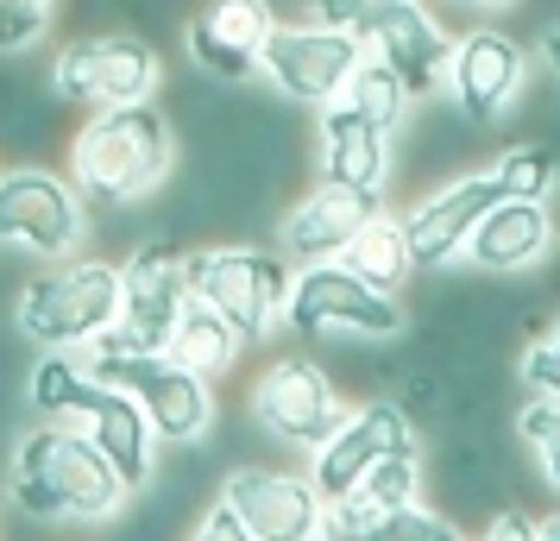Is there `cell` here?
Returning a JSON list of instances; mask_svg holds the SVG:
<instances>
[{
  "label": "cell",
  "mask_w": 560,
  "mask_h": 541,
  "mask_svg": "<svg viewBox=\"0 0 560 541\" xmlns=\"http://www.w3.org/2000/svg\"><path fill=\"white\" fill-rule=\"evenodd\" d=\"M7 497L32 522L102 529L114 516H127L132 485L114 472V460L82 422H32L13 435V454H7Z\"/></svg>",
  "instance_id": "cell-1"
},
{
  "label": "cell",
  "mask_w": 560,
  "mask_h": 541,
  "mask_svg": "<svg viewBox=\"0 0 560 541\" xmlns=\"http://www.w3.org/2000/svg\"><path fill=\"white\" fill-rule=\"evenodd\" d=\"M63 170L77 177L89 208H145L177 177V120L158 102L95 107L63 145Z\"/></svg>",
  "instance_id": "cell-2"
},
{
  "label": "cell",
  "mask_w": 560,
  "mask_h": 541,
  "mask_svg": "<svg viewBox=\"0 0 560 541\" xmlns=\"http://www.w3.org/2000/svg\"><path fill=\"white\" fill-rule=\"evenodd\" d=\"M120 303H127V278H120V258L107 252H70L38 264L26 284H20V303H13V321L32 346H70V353H89L95 340H107L120 328Z\"/></svg>",
  "instance_id": "cell-3"
},
{
  "label": "cell",
  "mask_w": 560,
  "mask_h": 541,
  "mask_svg": "<svg viewBox=\"0 0 560 541\" xmlns=\"http://www.w3.org/2000/svg\"><path fill=\"white\" fill-rule=\"evenodd\" d=\"M89 221H95V208L70 170L38 164V157L0 164V246L7 252H20L26 264L70 258L89 246Z\"/></svg>",
  "instance_id": "cell-4"
},
{
  "label": "cell",
  "mask_w": 560,
  "mask_h": 541,
  "mask_svg": "<svg viewBox=\"0 0 560 541\" xmlns=\"http://www.w3.org/2000/svg\"><path fill=\"white\" fill-rule=\"evenodd\" d=\"M89 365L102 372L107 385L139 397V410L152 415L164 447H202L214 435V415H221L214 378H202L196 365L171 360V353H152V346H120V340H95Z\"/></svg>",
  "instance_id": "cell-5"
},
{
  "label": "cell",
  "mask_w": 560,
  "mask_h": 541,
  "mask_svg": "<svg viewBox=\"0 0 560 541\" xmlns=\"http://www.w3.org/2000/svg\"><path fill=\"white\" fill-rule=\"evenodd\" d=\"M45 82H51V95L70 114L158 102V89H164V51L145 32H77V38H63L51 51Z\"/></svg>",
  "instance_id": "cell-6"
},
{
  "label": "cell",
  "mask_w": 560,
  "mask_h": 541,
  "mask_svg": "<svg viewBox=\"0 0 560 541\" xmlns=\"http://www.w3.org/2000/svg\"><path fill=\"white\" fill-rule=\"evenodd\" d=\"M296 258L283 246H253V239H221V246H189V296L221 309L246 340H265L283 328Z\"/></svg>",
  "instance_id": "cell-7"
},
{
  "label": "cell",
  "mask_w": 560,
  "mask_h": 541,
  "mask_svg": "<svg viewBox=\"0 0 560 541\" xmlns=\"http://www.w3.org/2000/svg\"><path fill=\"white\" fill-rule=\"evenodd\" d=\"M283 328L303 340H322V334L404 340L409 309H404V290H384L372 278H359L347 258H315V264H296V278H290Z\"/></svg>",
  "instance_id": "cell-8"
},
{
  "label": "cell",
  "mask_w": 560,
  "mask_h": 541,
  "mask_svg": "<svg viewBox=\"0 0 560 541\" xmlns=\"http://www.w3.org/2000/svg\"><path fill=\"white\" fill-rule=\"evenodd\" d=\"M359 57H365V45H359L353 26L278 20L271 45H265V63H258V77L271 82V95H278L283 107H308V114H322L328 102L347 95Z\"/></svg>",
  "instance_id": "cell-9"
},
{
  "label": "cell",
  "mask_w": 560,
  "mask_h": 541,
  "mask_svg": "<svg viewBox=\"0 0 560 541\" xmlns=\"http://www.w3.org/2000/svg\"><path fill=\"white\" fill-rule=\"evenodd\" d=\"M246 410H253V422L278 440V447L315 454V447L347 422V397H340V385L328 378L322 360H308V353H278V360L253 378Z\"/></svg>",
  "instance_id": "cell-10"
},
{
  "label": "cell",
  "mask_w": 560,
  "mask_h": 541,
  "mask_svg": "<svg viewBox=\"0 0 560 541\" xmlns=\"http://www.w3.org/2000/svg\"><path fill=\"white\" fill-rule=\"evenodd\" d=\"M120 278H127V303H120V328L107 340L164 353L189 309V246L177 233H145L120 252Z\"/></svg>",
  "instance_id": "cell-11"
},
{
  "label": "cell",
  "mask_w": 560,
  "mask_h": 541,
  "mask_svg": "<svg viewBox=\"0 0 560 541\" xmlns=\"http://www.w3.org/2000/svg\"><path fill=\"white\" fill-rule=\"evenodd\" d=\"M221 497L240 510V522H246L253 541H315V536H328V497H322V485H315V472L240 460V466L221 472Z\"/></svg>",
  "instance_id": "cell-12"
},
{
  "label": "cell",
  "mask_w": 560,
  "mask_h": 541,
  "mask_svg": "<svg viewBox=\"0 0 560 541\" xmlns=\"http://www.w3.org/2000/svg\"><path fill=\"white\" fill-rule=\"evenodd\" d=\"M353 32H359V45L372 57H384L422 102L429 95H447L454 38L441 32V20H434L422 0H359Z\"/></svg>",
  "instance_id": "cell-13"
},
{
  "label": "cell",
  "mask_w": 560,
  "mask_h": 541,
  "mask_svg": "<svg viewBox=\"0 0 560 541\" xmlns=\"http://www.w3.org/2000/svg\"><path fill=\"white\" fill-rule=\"evenodd\" d=\"M271 32H278V0H196L183 20V51L189 70L246 89L265 63Z\"/></svg>",
  "instance_id": "cell-14"
},
{
  "label": "cell",
  "mask_w": 560,
  "mask_h": 541,
  "mask_svg": "<svg viewBox=\"0 0 560 541\" xmlns=\"http://www.w3.org/2000/svg\"><path fill=\"white\" fill-rule=\"evenodd\" d=\"M397 447H422L416 415L404 410V397H372V403L347 410V422H340L315 454H308V472H315L322 497L334 504V497L359 491V479H365L384 454H397Z\"/></svg>",
  "instance_id": "cell-15"
},
{
  "label": "cell",
  "mask_w": 560,
  "mask_h": 541,
  "mask_svg": "<svg viewBox=\"0 0 560 541\" xmlns=\"http://www.w3.org/2000/svg\"><path fill=\"white\" fill-rule=\"evenodd\" d=\"M523 82H529V51H523V38H510L504 26H472L466 38H454L447 102H454L472 127L504 120L510 107L523 102Z\"/></svg>",
  "instance_id": "cell-16"
},
{
  "label": "cell",
  "mask_w": 560,
  "mask_h": 541,
  "mask_svg": "<svg viewBox=\"0 0 560 541\" xmlns=\"http://www.w3.org/2000/svg\"><path fill=\"white\" fill-rule=\"evenodd\" d=\"M384 208V189H353V183L322 177L308 196L278 214V246L296 264H315V258H347V246L359 239V227Z\"/></svg>",
  "instance_id": "cell-17"
},
{
  "label": "cell",
  "mask_w": 560,
  "mask_h": 541,
  "mask_svg": "<svg viewBox=\"0 0 560 541\" xmlns=\"http://www.w3.org/2000/svg\"><path fill=\"white\" fill-rule=\"evenodd\" d=\"M491 202H504V183L491 177V170H472V177H447L416 208H404V233H409V252H416V271H441L447 258L466 252V239H472V227L485 221Z\"/></svg>",
  "instance_id": "cell-18"
},
{
  "label": "cell",
  "mask_w": 560,
  "mask_h": 541,
  "mask_svg": "<svg viewBox=\"0 0 560 541\" xmlns=\"http://www.w3.org/2000/svg\"><path fill=\"white\" fill-rule=\"evenodd\" d=\"M555 252V208L548 196H504L485 208V221L466 239V258L485 278H523Z\"/></svg>",
  "instance_id": "cell-19"
},
{
  "label": "cell",
  "mask_w": 560,
  "mask_h": 541,
  "mask_svg": "<svg viewBox=\"0 0 560 541\" xmlns=\"http://www.w3.org/2000/svg\"><path fill=\"white\" fill-rule=\"evenodd\" d=\"M315 132H322V177L353 183V189H384L390 183V170H397L390 139L397 132L378 127L372 114H359L353 102H328L315 114Z\"/></svg>",
  "instance_id": "cell-20"
},
{
  "label": "cell",
  "mask_w": 560,
  "mask_h": 541,
  "mask_svg": "<svg viewBox=\"0 0 560 541\" xmlns=\"http://www.w3.org/2000/svg\"><path fill=\"white\" fill-rule=\"evenodd\" d=\"M82 428L95 435V447H102L107 460H114V472L132 485V497L158 479V454H164V440H158L152 415L139 410V397L120 385H107L102 397H95V410L82 415Z\"/></svg>",
  "instance_id": "cell-21"
},
{
  "label": "cell",
  "mask_w": 560,
  "mask_h": 541,
  "mask_svg": "<svg viewBox=\"0 0 560 541\" xmlns=\"http://www.w3.org/2000/svg\"><path fill=\"white\" fill-rule=\"evenodd\" d=\"M107 390V378L89 365V353H70V346H38L26 378V410L38 422H82L95 410V397Z\"/></svg>",
  "instance_id": "cell-22"
},
{
  "label": "cell",
  "mask_w": 560,
  "mask_h": 541,
  "mask_svg": "<svg viewBox=\"0 0 560 541\" xmlns=\"http://www.w3.org/2000/svg\"><path fill=\"white\" fill-rule=\"evenodd\" d=\"M246 346H253V340L240 334L228 315L189 296V309H183L177 334H171V346H164V353H171V360H183V365H196L202 378H214V385H221L233 365H240V353H246Z\"/></svg>",
  "instance_id": "cell-23"
},
{
  "label": "cell",
  "mask_w": 560,
  "mask_h": 541,
  "mask_svg": "<svg viewBox=\"0 0 560 541\" xmlns=\"http://www.w3.org/2000/svg\"><path fill=\"white\" fill-rule=\"evenodd\" d=\"M347 264H353L359 278H372V284L384 290H404L409 278H416V252H409V233H404V214H390V208H378L365 227H359V239L347 246Z\"/></svg>",
  "instance_id": "cell-24"
},
{
  "label": "cell",
  "mask_w": 560,
  "mask_h": 541,
  "mask_svg": "<svg viewBox=\"0 0 560 541\" xmlns=\"http://www.w3.org/2000/svg\"><path fill=\"white\" fill-rule=\"evenodd\" d=\"M340 102H353L359 114H372L378 127L404 132L409 120H416V102H422V95H416V89H409V82L397 77V70L384 63V57L365 51V57H359V70H353V82H347V95H340Z\"/></svg>",
  "instance_id": "cell-25"
},
{
  "label": "cell",
  "mask_w": 560,
  "mask_h": 541,
  "mask_svg": "<svg viewBox=\"0 0 560 541\" xmlns=\"http://www.w3.org/2000/svg\"><path fill=\"white\" fill-rule=\"evenodd\" d=\"M491 177L504 183V196H555L560 145L555 139H523V145H510V152L491 157Z\"/></svg>",
  "instance_id": "cell-26"
},
{
  "label": "cell",
  "mask_w": 560,
  "mask_h": 541,
  "mask_svg": "<svg viewBox=\"0 0 560 541\" xmlns=\"http://www.w3.org/2000/svg\"><path fill=\"white\" fill-rule=\"evenodd\" d=\"M516 440L535 454L548 491L560 497V403H555V397H529V403L516 410Z\"/></svg>",
  "instance_id": "cell-27"
},
{
  "label": "cell",
  "mask_w": 560,
  "mask_h": 541,
  "mask_svg": "<svg viewBox=\"0 0 560 541\" xmlns=\"http://www.w3.org/2000/svg\"><path fill=\"white\" fill-rule=\"evenodd\" d=\"M63 0H0V57H26L51 38Z\"/></svg>",
  "instance_id": "cell-28"
},
{
  "label": "cell",
  "mask_w": 560,
  "mask_h": 541,
  "mask_svg": "<svg viewBox=\"0 0 560 541\" xmlns=\"http://www.w3.org/2000/svg\"><path fill=\"white\" fill-rule=\"evenodd\" d=\"M466 529H459L454 516H441L434 504H422V497H409V504H397V510H384L378 536L372 541H459Z\"/></svg>",
  "instance_id": "cell-29"
},
{
  "label": "cell",
  "mask_w": 560,
  "mask_h": 541,
  "mask_svg": "<svg viewBox=\"0 0 560 541\" xmlns=\"http://www.w3.org/2000/svg\"><path fill=\"white\" fill-rule=\"evenodd\" d=\"M523 385H529V397H555L560 403V309L555 321L535 328L529 353H523Z\"/></svg>",
  "instance_id": "cell-30"
},
{
  "label": "cell",
  "mask_w": 560,
  "mask_h": 541,
  "mask_svg": "<svg viewBox=\"0 0 560 541\" xmlns=\"http://www.w3.org/2000/svg\"><path fill=\"white\" fill-rule=\"evenodd\" d=\"M189 529H196L202 541H253V536H246V522H240V510H233L228 497H214V504H208L196 522H189Z\"/></svg>",
  "instance_id": "cell-31"
},
{
  "label": "cell",
  "mask_w": 560,
  "mask_h": 541,
  "mask_svg": "<svg viewBox=\"0 0 560 541\" xmlns=\"http://www.w3.org/2000/svg\"><path fill=\"white\" fill-rule=\"evenodd\" d=\"M485 541H541V516L535 510H491V522H485Z\"/></svg>",
  "instance_id": "cell-32"
},
{
  "label": "cell",
  "mask_w": 560,
  "mask_h": 541,
  "mask_svg": "<svg viewBox=\"0 0 560 541\" xmlns=\"http://www.w3.org/2000/svg\"><path fill=\"white\" fill-rule=\"evenodd\" d=\"M535 51H541V63H548V77L560 82V26L541 32V45H535Z\"/></svg>",
  "instance_id": "cell-33"
},
{
  "label": "cell",
  "mask_w": 560,
  "mask_h": 541,
  "mask_svg": "<svg viewBox=\"0 0 560 541\" xmlns=\"http://www.w3.org/2000/svg\"><path fill=\"white\" fill-rule=\"evenodd\" d=\"M454 7H466V13H498V7H510V0H454Z\"/></svg>",
  "instance_id": "cell-34"
},
{
  "label": "cell",
  "mask_w": 560,
  "mask_h": 541,
  "mask_svg": "<svg viewBox=\"0 0 560 541\" xmlns=\"http://www.w3.org/2000/svg\"><path fill=\"white\" fill-rule=\"evenodd\" d=\"M541 541H560V510L541 516Z\"/></svg>",
  "instance_id": "cell-35"
},
{
  "label": "cell",
  "mask_w": 560,
  "mask_h": 541,
  "mask_svg": "<svg viewBox=\"0 0 560 541\" xmlns=\"http://www.w3.org/2000/svg\"><path fill=\"white\" fill-rule=\"evenodd\" d=\"M7 504H13V497H7V472H0V516H7Z\"/></svg>",
  "instance_id": "cell-36"
}]
</instances>
